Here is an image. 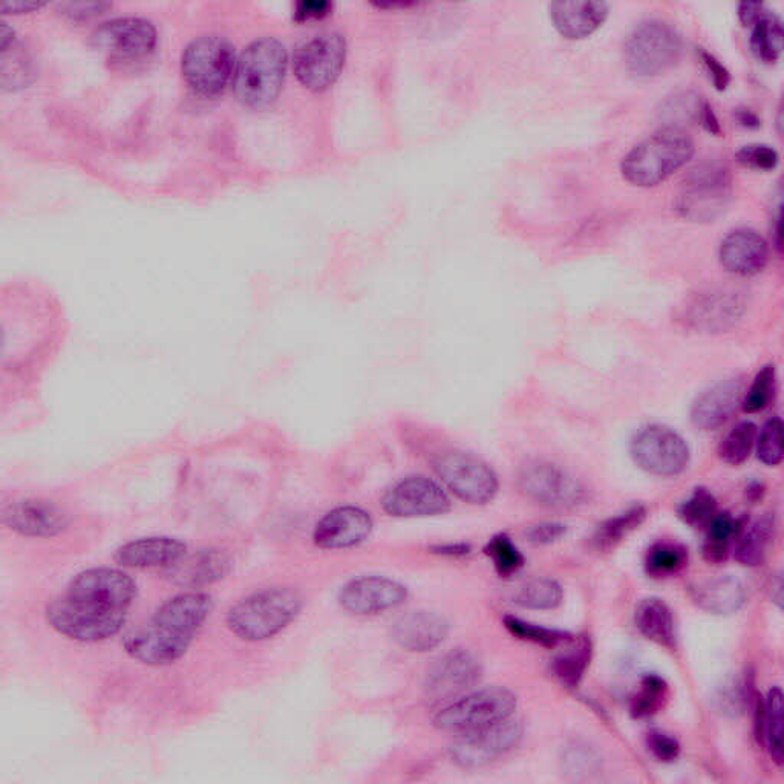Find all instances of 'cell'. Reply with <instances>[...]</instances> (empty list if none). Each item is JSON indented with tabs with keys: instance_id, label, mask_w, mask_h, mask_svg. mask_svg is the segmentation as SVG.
<instances>
[{
	"instance_id": "obj_3",
	"label": "cell",
	"mask_w": 784,
	"mask_h": 784,
	"mask_svg": "<svg viewBox=\"0 0 784 784\" xmlns=\"http://www.w3.org/2000/svg\"><path fill=\"white\" fill-rule=\"evenodd\" d=\"M302 605V595L292 587L264 588L238 601L227 613V625L244 641L271 639L299 616Z\"/></svg>"
},
{
	"instance_id": "obj_10",
	"label": "cell",
	"mask_w": 784,
	"mask_h": 784,
	"mask_svg": "<svg viewBox=\"0 0 784 784\" xmlns=\"http://www.w3.org/2000/svg\"><path fill=\"white\" fill-rule=\"evenodd\" d=\"M433 463L443 485L462 502L485 506L497 497V474L477 455L460 449H448L437 454Z\"/></svg>"
},
{
	"instance_id": "obj_40",
	"label": "cell",
	"mask_w": 784,
	"mask_h": 784,
	"mask_svg": "<svg viewBox=\"0 0 784 784\" xmlns=\"http://www.w3.org/2000/svg\"><path fill=\"white\" fill-rule=\"evenodd\" d=\"M678 518L693 529H706L717 515V499L711 490L697 487L677 509Z\"/></svg>"
},
{
	"instance_id": "obj_48",
	"label": "cell",
	"mask_w": 784,
	"mask_h": 784,
	"mask_svg": "<svg viewBox=\"0 0 784 784\" xmlns=\"http://www.w3.org/2000/svg\"><path fill=\"white\" fill-rule=\"evenodd\" d=\"M566 535V524L558 522H543L534 524V526L527 527L526 530L527 542L538 547L550 546V544L558 543Z\"/></svg>"
},
{
	"instance_id": "obj_11",
	"label": "cell",
	"mask_w": 784,
	"mask_h": 784,
	"mask_svg": "<svg viewBox=\"0 0 784 784\" xmlns=\"http://www.w3.org/2000/svg\"><path fill=\"white\" fill-rule=\"evenodd\" d=\"M518 701L506 688H486L453 702L437 714L436 726L445 733L466 734L514 717Z\"/></svg>"
},
{
	"instance_id": "obj_50",
	"label": "cell",
	"mask_w": 784,
	"mask_h": 784,
	"mask_svg": "<svg viewBox=\"0 0 784 784\" xmlns=\"http://www.w3.org/2000/svg\"><path fill=\"white\" fill-rule=\"evenodd\" d=\"M698 57H701V62L704 63L714 88H716L717 91H726L731 83V75L725 64H723L716 56L711 54V52L706 50L698 51Z\"/></svg>"
},
{
	"instance_id": "obj_38",
	"label": "cell",
	"mask_w": 784,
	"mask_h": 784,
	"mask_svg": "<svg viewBox=\"0 0 784 784\" xmlns=\"http://www.w3.org/2000/svg\"><path fill=\"white\" fill-rule=\"evenodd\" d=\"M564 593L554 579H532L515 593L514 603L529 611H555L563 603Z\"/></svg>"
},
{
	"instance_id": "obj_1",
	"label": "cell",
	"mask_w": 784,
	"mask_h": 784,
	"mask_svg": "<svg viewBox=\"0 0 784 784\" xmlns=\"http://www.w3.org/2000/svg\"><path fill=\"white\" fill-rule=\"evenodd\" d=\"M137 598L136 580L119 568L79 573L47 608L52 629L69 641L96 644L119 635Z\"/></svg>"
},
{
	"instance_id": "obj_30",
	"label": "cell",
	"mask_w": 784,
	"mask_h": 784,
	"mask_svg": "<svg viewBox=\"0 0 784 784\" xmlns=\"http://www.w3.org/2000/svg\"><path fill=\"white\" fill-rule=\"evenodd\" d=\"M775 538V519L771 515L758 518L750 526L743 524L735 538V559L743 566H762Z\"/></svg>"
},
{
	"instance_id": "obj_37",
	"label": "cell",
	"mask_w": 784,
	"mask_h": 784,
	"mask_svg": "<svg viewBox=\"0 0 784 784\" xmlns=\"http://www.w3.org/2000/svg\"><path fill=\"white\" fill-rule=\"evenodd\" d=\"M669 697V686L657 674H645L641 678L639 688L629 701V713L635 718L656 716L664 708Z\"/></svg>"
},
{
	"instance_id": "obj_22",
	"label": "cell",
	"mask_w": 784,
	"mask_h": 784,
	"mask_svg": "<svg viewBox=\"0 0 784 784\" xmlns=\"http://www.w3.org/2000/svg\"><path fill=\"white\" fill-rule=\"evenodd\" d=\"M743 396L742 377L721 380L705 389L692 406V421L698 430L709 433L728 424Z\"/></svg>"
},
{
	"instance_id": "obj_34",
	"label": "cell",
	"mask_w": 784,
	"mask_h": 784,
	"mask_svg": "<svg viewBox=\"0 0 784 784\" xmlns=\"http://www.w3.org/2000/svg\"><path fill=\"white\" fill-rule=\"evenodd\" d=\"M592 653V642L587 636L573 637L567 644V649H564L552 665L560 684L567 688H576L591 666Z\"/></svg>"
},
{
	"instance_id": "obj_32",
	"label": "cell",
	"mask_w": 784,
	"mask_h": 784,
	"mask_svg": "<svg viewBox=\"0 0 784 784\" xmlns=\"http://www.w3.org/2000/svg\"><path fill=\"white\" fill-rule=\"evenodd\" d=\"M648 517L647 507L636 505L629 507L623 514L608 518L599 524L598 529L592 536V546L598 552H611L619 546L629 534L639 529Z\"/></svg>"
},
{
	"instance_id": "obj_47",
	"label": "cell",
	"mask_w": 784,
	"mask_h": 784,
	"mask_svg": "<svg viewBox=\"0 0 784 784\" xmlns=\"http://www.w3.org/2000/svg\"><path fill=\"white\" fill-rule=\"evenodd\" d=\"M647 746L653 757L662 763L676 762L681 755V743L673 735L662 733V731H652L647 737Z\"/></svg>"
},
{
	"instance_id": "obj_27",
	"label": "cell",
	"mask_w": 784,
	"mask_h": 784,
	"mask_svg": "<svg viewBox=\"0 0 784 784\" xmlns=\"http://www.w3.org/2000/svg\"><path fill=\"white\" fill-rule=\"evenodd\" d=\"M694 603L701 611L714 616H731L741 612L746 603V588L734 576L704 580L693 587Z\"/></svg>"
},
{
	"instance_id": "obj_45",
	"label": "cell",
	"mask_w": 784,
	"mask_h": 784,
	"mask_svg": "<svg viewBox=\"0 0 784 784\" xmlns=\"http://www.w3.org/2000/svg\"><path fill=\"white\" fill-rule=\"evenodd\" d=\"M735 157L745 168L762 170V172H771L780 162L777 150L767 145L743 146Z\"/></svg>"
},
{
	"instance_id": "obj_35",
	"label": "cell",
	"mask_w": 784,
	"mask_h": 784,
	"mask_svg": "<svg viewBox=\"0 0 784 784\" xmlns=\"http://www.w3.org/2000/svg\"><path fill=\"white\" fill-rule=\"evenodd\" d=\"M688 566V550L676 542L654 543L645 556V572L654 579L673 578Z\"/></svg>"
},
{
	"instance_id": "obj_17",
	"label": "cell",
	"mask_w": 784,
	"mask_h": 784,
	"mask_svg": "<svg viewBox=\"0 0 784 784\" xmlns=\"http://www.w3.org/2000/svg\"><path fill=\"white\" fill-rule=\"evenodd\" d=\"M745 310L743 292L731 288H711L689 300L682 319L692 330L713 335L733 330Z\"/></svg>"
},
{
	"instance_id": "obj_52",
	"label": "cell",
	"mask_w": 784,
	"mask_h": 784,
	"mask_svg": "<svg viewBox=\"0 0 784 784\" xmlns=\"http://www.w3.org/2000/svg\"><path fill=\"white\" fill-rule=\"evenodd\" d=\"M108 7L107 2H69L62 6V10L71 18L83 19L101 13Z\"/></svg>"
},
{
	"instance_id": "obj_43",
	"label": "cell",
	"mask_w": 784,
	"mask_h": 784,
	"mask_svg": "<svg viewBox=\"0 0 784 784\" xmlns=\"http://www.w3.org/2000/svg\"><path fill=\"white\" fill-rule=\"evenodd\" d=\"M775 393H777V369L774 365H765L755 376L743 401V409L750 414L765 411L774 401Z\"/></svg>"
},
{
	"instance_id": "obj_16",
	"label": "cell",
	"mask_w": 784,
	"mask_h": 784,
	"mask_svg": "<svg viewBox=\"0 0 784 784\" xmlns=\"http://www.w3.org/2000/svg\"><path fill=\"white\" fill-rule=\"evenodd\" d=\"M523 733L522 722L510 717L486 728L460 734L462 737L450 746V760L462 767L489 765L517 747Z\"/></svg>"
},
{
	"instance_id": "obj_28",
	"label": "cell",
	"mask_w": 784,
	"mask_h": 784,
	"mask_svg": "<svg viewBox=\"0 0 784 784\" xmlns=\"http://www.w3.org/2000/svg\"><path fill=\"white\" fill-rule=\"evenodd\" d=\"M185 558L172 566V576L190 587L217 583L229 573L230 560L225 552L201 550L192 558Z\"/></svg>"
},
{
	"instance_id": "obj_55",
	"label": "cell",
	"mask_w": 784,
	"mask_h": 784,
	"mask_svg": "<svg viewBox=\"0 0 784 784\" xmlns=\"http://www.w3.org/2000/svg\"><path fill=\"white\" fill-rule=\"evenodd\" d=\"M734 119L742 128L751 129V131H755L762 126V120H760L757 113L746 108L735 109Z\"/></svg>"
},
{
	"instance_id": "obj_58",
	"label": "cell",
	"mask_w": 784,
	"mask_h": 784,
	"mask_svg": "<svg viewBox=\"0 0 784 784\" xmlns=\"http://www.w3.org/2000/svg\"><path fill=\"white\" fill-rule=\"evenodd\" d=\"M374 6L379 7V8H388V10H391V8H409V7H416V2H405V0H386V2H377L374 3Z\"/></svg>"
},
{
	"instance_id": "obj_41",
	"label": "cell",
	"mask_w": 784,
	"mask_h": 784,
	"mask_svg": "<svg viewBox=\"0 0 784 784\" xmlns=\"http://www.w3.org/2000/svg\"><path fill=\"white\" fill-rule=\"evenodd\" d=\"M505 627L512 635L519 639L532 642V644L543 645V647L555 648L559 645H567L573 639V635L560 629L543 627V625L527 623L515 616L505 617Z\"/></svg>"
},
{
	"instance_id": "obj_15",
	"label": "cell",
	"mask_w": 784,
	"mask_h": 784,
	"mask_svg": "<svg viewBox=\"0 0 784 784\" xmlns=\"http://www.w3.org/2000/svg\"><path fill=\"white\" fill-rule=\"evenodd\" d=\"M381 507L394 518H428L448 514L453 503L433 478L409 475L386 490Z\"/></svg>"
},
{
	"instance_id": "obj_29",
	"label": "cell",
	"mask_w": 784,
	"mask_h": 784,
	"mask_svg": "<svg viewBox=\"0 0 784 784\" xmlns=\"http://www.w3.org/2000/svg\"><path fill=\"white\" fill-rule=\"evenodd\" d=\"M635 623L641 635L654 644L668 649L676 647L673 613L664 601L659 598L642 601L636 608Z\"/></svg>"
},
{
	"instance_id": "obj_21",
	"label": "cell",
	"mask_w": 784,
	"mask_h": 784,
	"mask_svg": "<svg viewBox=\"0 0 784 784\" xmlns=\"http://www.w3.org/2000/svg\"><path fill=\"white\" fill-rule=\"evenodd\" d=\"M718 259L728 274L751 278L762 274L770 261V246L757 230L735 229L721 244Z\"/></svg>"
},
{
	"instance_id": "obj_57",
	"label": "cell",
	"mask_w": 784,
	"mask_h": 784,
	"mask_svg": "<svg viewBox=\"0 0 784 784\" xmlns=\"http://www.w3.org/2000/svg\"><path fill=\"white\" fill-rule=\"evenodd\" d=\"M434 554L445 556H466L470 554V547L467 544H443V546L434 547Z\"/></svg>"
},
{
	"instance_id": "obj_19",
	"label": "cell",
	"mask_w": 784,
	"mask_h": 784,
	"mask_svg": "<svg viewBox=\"0 0 784 784\" xmlns=\"http://www.w3.org/2000/svg\"><path fill=\"white\" fill-rule=\"evenodd\" d=\"M408 591L404 584L385 576H361L349 580L339 592V603L353 615H379L405 604Z\"/></svg>"
},
{
	"instance_id": "obj_46",
	"label": "cell",
	"mask_w": 784,
	"mask_h": 784,
	"mask_svg": "<svg viewBox=\"0 0 784 784\" xmlns=\"http://www.w3.org/2000/svg\"><path fill=\"white\" fill-rule=\"evenodd\" d=\"M705 101L698 100V97L692 93H682V96L673 97L664 107V113H668L669 120L674 121L673 129H678V123L682 121H698L701 120L702 108Z\"/></svg>"
},
{
	"instance_id": "obj_12",
	"label": "cell",
	"mask_w": 784,
	"mask_h": 784,
	"mask_svg": "<svg viewBox=\"0 0 784 784\" xmlns=\"http://www.w3.org/2000/svg\"><path fill=\"white\" fill-rule=\"evenodd\" d=\"M347 39L337 31H322L298 44L292 69L304 87L320 92L333 87L347 60Z\"/></svg>"
},
{
	"instance_id": "obj_7",
	"label": "cell",
	"mask_w": 784,
	"mask_h": 784,
	"mask_svg": "<svg viewBox=\"0 0 784 784\" xmlns=\"http://www.w3.org/2000/svg\"><path fill=\"white\" fill-rule=\"evenodd\" d=\"M682 50L684 42L672 23L649 19L629 32L624 44V60L632 75L648 79L676 67Z\"/></svg>"
},
{
	"instance_id": "obj_53",
	"label": "cell",
	"mask_w": 784,
	"mask_h": 784,
	"mask_svg": "<svg viewBox=\"0 0 784 784\" xmlns=\"http://www.w3.org/2000/svg\"><path fill=\"white\" fill-rule=\"evenodd\" d=\"M765 10L766 8L762 2H742L738 6V19H741L743 26L750 28Z\"/></svg>"
},
{
	"instance_id": "obj_33",
	"label": "cell",
	"mask_w": 784,
	"mask_h": 784,
	"mask_svg": "<svg viewBox=\"0 0 784 784\" xmlns=\"http://www.w3.org/2000/svg\"><path fill=\"white\" fill-rule=\"evenodd\" d=\"M751 28V50L763 63L777 62L783 51V22L777 14L763 11Z\"/></svg>"
},
{
	"instance_id": "obj_51",
	"label": "cell",
	"mask_w": 784,
	"mask_h": 784,
	"mask_svg": "<svg viewBox=\"0 0 784 784\" xmlns=\"http://www.w3.org/2000/svg\"><path fill=\"white\" fill-rule=\"evenodd\" d=\"M333 11V3L328 0H300L296 3L292 18L298 22H307V20H318L327 18Z\"/></svg>"
},
{
	"instance_id": "obj_36",
	"label": "cell",
	"mask_w": 784,
	"mask_h": 784,
	"mask_svg": "<svg viewBox=\"0 0 784 784\" xmlns=\"http://www.w3.org/2000/svg\"><path fill=\"white\" fill-rule=\"evenodd\" d=\"M743 522H737L730 514H717L706 527L702 552L711 564L723 563L728 558L731 546L741 532Z\"/></svg>"
},
{
	"instance_id": "obj_9",
	"label": "cell",
	"mask_w": 784,
	"mask_h": 784,
	"mask_svg": "<svg viewBox=\"0 0 784 784\" xmlns=\"http://www.w3.org/2000/svg\"><path fill=\"white\" fill-rule=\"evenodd\" d=\"M518 487L530 502L548 509H578L591 499V489L583 479L547 460L524 463Z\"/></svg>"
},
{
	"instance_id": "obj_44",
	"label": "cell",
	"mask_w": 784,
	"mask_h": 784,
	"mask_svg": "<svg viewBox=\"0 0 784 784\" xmlns=\"http://www.w3.org/2000/svg\"><path fill=\"white\" fill-rule=\"evenodd\" d=\"M758 460L766 466H778L783 462V421L780 417H772L755 441Z\"/></svg>"
},
{
	"instance_id": "obj_2",
	"label": "cell",
	"mask_w": 784,
	"mask_h": 784,
	"mask_svg": "<svg viewBox=\"0 0 784 784\" xmlns=\"http://www.w3.org/2000/svg\"><path fill=\"white\" fill-rule=\"evenodd\" d=\"M210 612L212 599L206 593L190 591L175 595L133 629L125 641V652L141 665H172L192 647Z\"/></svg>"
},
{
	"instance_id": "obj_31",
	"label": "cell",
	"mask_w": 784,
	"mask_h": 784,
	"mask_svg": "<svg viewBox=\"0 0 784 784\" xmlns=\"http://www.w3.org/2000/svg\"><path fill=\"white\" fill-rule=\"evenodd\" d=\"M758 741L766 743L771 758L777 765L783 763V693L782 689L772 688L765 702L758 701L757 706Z\"/></svg>"
},
{
	"instance_id": "obj_13",
	"label": "cell",
	"mask_w": 784,
	"mask_h": 784,
	"mask_svg": "<svg viewBox=\"0 0 784 784\" xmlns=\"http://www.w3.org/2000/svg\"><path fill=\"white\" fill-rule=\"evenodd\" d=\"M633 460L645 473L656 477H677L692 462L688 443L669 426H642L632 438Z\"/></svg>"
},
{
	"instance_id": "obj_18",
	"label": "cell",
	"mask_w": 784,
	"mask_h": 784,
	"mask_svg": "<svg viewBox=\"0 0 784 784\" xmlns=\"http://www.w3.org/2000/svg\"><path fill=\"white\" fill-rule=\"evenodd\" d=\"M483 677L482 662L467 649H453L434 662L426 674L425 689L433 701H449L469 692Z\"/></svg>"
},
{
	"instance_id": "obj_6",
	"label": "cell",
	"mask_w": 784,
	"mask_h": 784,
	"mask_svg": "<svg viewBox=\"0 0 784 784\" xmlns=\"http://www.w3.org/2000/svg\"><path fill=\"white\" fill-rule=\"evenodd\" d=\"M731 197L733 178L728 166L721 161H704L686 175L676 209L688 221L713 222L728 209Z\"/></svg>"
},
{
	"instance_id": "obj_49",
	"label": "cell",
	"mask_w": 784,
	"mask_h": 784,
	"mask_svg": "<svg viewBox=\"0 0 784 784\" xmlns=\"http://www.w3.org/2000/svg\"><path fill=\"white\" fill-rule=\"evenodd\" d=\"M563 762L570 774H591L598 766V757L593 754V751L587 746L578 745V743L568 747Z\"/></svg>"
},
{
	"instance_id": "obj_4",
	"label": "cell",
	"mask_w": 784,
	"mask_h": 784,
	"mask_svg": "<svg viewBox=\"0 0 784 784\" xmlns=\"http://www.w3.org/2000/svg\"><path fill=\"white\" fill-rule=\"evenodd\" d=\"M288 51L276 38L254 40L244 48L235 68L234 87L238 99L247 107H270L286 80Z\"/></svg>"
},
{
	"instance_id": "obj_42",
	"label": "cell",
	"mask_w": 784,
	"mask_h": 784,
	"mask_svg": "<svg viewBox=\"0 0 784 784\" xmlns=\"http://www.w3.org/2000/svg\"><path fill=\"white\" fill-rule=\"evenodd\" d=\"M485 552L493 560L495 570L503 578H509V576L522 570L524 566L522 552L515 546L509 536L505 534L495 535L494 538H490Z\"/></svg>"
},
{
	"instance_id": "obj_56",
	"label": "cell",
	"mask_w": 784,
	"mask_h": 784,
	"mask_svg": "<svg viewBox=\"0 0 784 784\" xmlns=\"http://www.w3.org/2000/svg\"><path fill=\"white\" fill-rule=\"evenodd\" d=\"M43 6V2H32V0H19V2H2L0 8L7 13H28V11L36 10Z\"/></svg>"
},
{
	"instance_id": "obj_8",
	"label": "cell",
	"mask_w": 784,
	"mask_h": 784,
	"mask_svg": "<svg viewBox=\"0 0 784 784\" xmlns=\"http://www.w3.org/2000/svg\"><path fill=\"white\" fill-rule=\"evenodd\" d=\"M235 47L222 36L205 34L186 44L181 71L187 83L201 96L212 97L225 91L237 68Z\"/></svg>"
},
{
	"instance_id": "obj_39",
	"label": "cell",
	"mask_w": 784,
	"mask_h": 784,
	"mask_svg": "<svg viewBox=\"0 0 784 784\" xmlns=\"http://www.w3.org/2000/svg\"><path fill=\"white\" fill-rule=\"evenodd\" d=\"M757 441V426L745 420L735 425L718 446V457L730 466H741L751 457Z\"/></svg>"
},
{
	"instance_id": "obj_20",
	"label": "cell",
	"mask_w": 784,
	"mask_h": 784,
	"mask_svg": "<svg viewBox=\"0 0 784 784\" xmlns=\"http://www.w3.org/2000/svg\"><path fill=\"white\" fill-rule=\"evenodd\" d=\"M373 529L369 512L356 506H340L316 524L312 543L322 550H348L367 542Z\"/></svg>"
},
{
	"instance_id": "obj_14",
	"label": "cell",
	"mask_w": 784,
	"mask_h": 784,
	"mask_svg": "<svg viewBox=\"0 0 784 784\" xmlns=\"http://www.w3.org/2000/svg\"><path fill=\"white\" fill-rule=\"evenodd\" d=\"M91 42L112 62H136L148 57L157 44V28L149 19L119 16L101 22Z\"/></svg>"
},
{
	"instance_id": "obj_25",
	"label": "cell",
	"mask_w": 784,
	"mask_h": 784,
	"mask_svg": "<svg viewBox=\"0 0 784 784\" xmlns=\"http://www.w3.org/2000/svg\"><path fill=\"white\" fill-rule=\"evenodd\" d=\"M187 547L170 536H149L126 543L116 552V563L126 568L172 567L186 555Z\"/></svg>"
},
{
	"instance_id": "obj_24",
	"label": "cell",
	"mask_w": 784,
	"mask_h": 784,
	"mask_svg": "<svg viewBox=\"0 0 784 784\" xmlns=\"http://www.w3.org/2000/svg\"><path fill=\"white\" fill-rule=\"evenodd\" d=\"M449 635V623L434 612H411L396 621L393 637L401 648L426 653L440 647Z\"/></svg>"
},
{
	"instance_id": "obj_26",
	"label": "cell",
	"mask_w": 784,
	"mask_h": 784,
	"mask_svg": "<svg viewBox=\"0 0 784 784\" xmlns=\"http://www.w3.org/2000/svg\"><path fill=\"white\" fill-rule=\"evenodd\" d=\"M10 529L27 536H52L67 527V517L54 505L39 499H22L3 510Z\"/></svg>"
},
{
	"instance_id": "obj_5",
	"label": "cell",
	"mask_w": 784,
	"mask_h": 784,
	"mask_svg": "<svg viewBox=\"0 0 784 784\" xmlns=\"http://www.w3.org/2000/svg\"><path fill=\"white\" fill-rule=\"evenodd\" d=\"M694 143L682 129L665 128L635 146L621 162L629 185L656 187L684 168L694 156Z\"/></svg>"
},
{
	"instance_id": "obj_23",
	"label": "cell",
	"mask_w": 784,
	"mask_h": 784,
	"mask_svg": "<svg viewBox=\"0 0 784 784\" xmlns=\"http://www.w3.org/2000/svg\"><path fill=\"white\" fill-rule=\"evenodd\" d=\"M611 13V7L605 2H552L548 6L552 23L555 30L568 40L591 38L593 32L604 26Z\"/></svg>"
},
{
	"instance_id": "obj_54",
	"label": "cell",
	"mask_w": 784,
	"mask_h": 784,
	"mask_svg": "<svg viewBox=\"0 0 784 784\" xmlns=\"http://www.w3.org/2000/svg\"><path fill=\"white\" fill-rule=\"evenodd\" d=\"M701 125L704 126L705 131H708L711 136H722V126L718 121L716 112H714L713 107L709 103H704L701 112Z\"/></svg>"
}]
</instances>
